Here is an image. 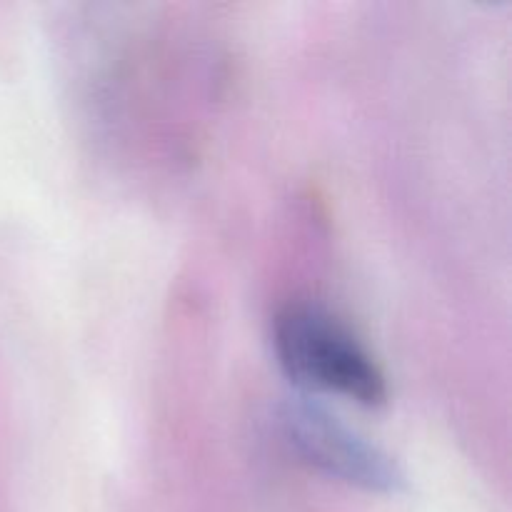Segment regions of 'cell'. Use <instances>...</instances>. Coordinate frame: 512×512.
I'll use <instances>...</instances> for the list:
<instances>
[{"instance_id":"1","label":"cell","mask_w":512,"mask_h":512,"mask_svg":"<svg viewBox=\"0 0 512 512\" xmlns=\"http://www.w3.org/2000/svg\"><path fill=\"white\" fill-rule=\"evenodd\" d=\"M275 355L305 388L343 395L360 405H383L388 380L358 335L313 303H290L275 318Z\"/></svg>"},{"instance_id":"2","label":"cell","mask_w":512,"mask_h":512,"mask_svg":"<svg viewBox=\"0 0 512 512\" xmlns=\"http://www.w3.org/2000/svg\"><path fill=\"white\" fill-rule=\"evenodd\" d=\"M280 428L290 448L328 478L368 493H400L405 473L393 455L363 438L318 403L295 398L280 408Z\"/></svg>"}]
</instances>
